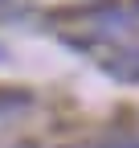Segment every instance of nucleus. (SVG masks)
<instances>
[{
    "label": "nucleus",
    "mask_w": 139,
    "mask_h": 148,
    "mask_svg": "<svg viewBox=\"0 0 139 148\" xmlns=\"http://www.w3.org/2000/svg\"><path fill=\"white\" fill-rule=\"evenodd\" d=\"M29 99L25 95H0V107H25Z\"/></svg>",
    "instance_id": "obj_2"
},
{
    "label": "nucleus",
    "mask_w": 139,
    "mask_h": 148,
    "mask_svg": "<svg viewBox=\"0 0 139 148\" xmlns=\"http://www.w3.org/2000/svg\"><path fill=\"white\" fill-rule=\"evenodd\" d=\"M0 58H4V49H0Z\"/></svg>",
    "instance_id": "obj_3"
},
{
    "label": "nucleus",
    "mask_w": 139,
    "mask_h": 148,
    "mask_svg": "<svg viewBox=\"0 0 139 148\" xmlns=\"http://www.w3.org/2000/svg\"><path fill=\"white\" fill-rule=\"evenodd\" d=\"M107 70H111V74H119V78H131V74H139V49H135V62H131V66H123V62H111Z\"/></svg>",
    "instance_id": "obj_1"
}]
</instances>
